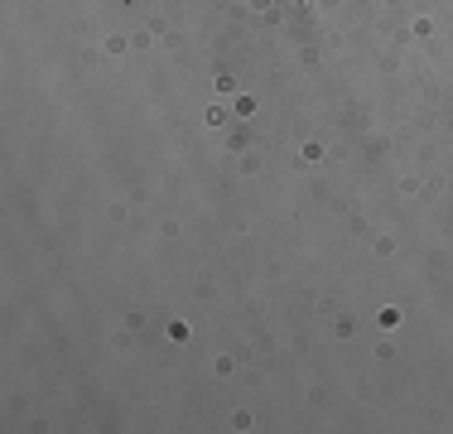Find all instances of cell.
Segmentation results:
<instances>
[]
</instances>
